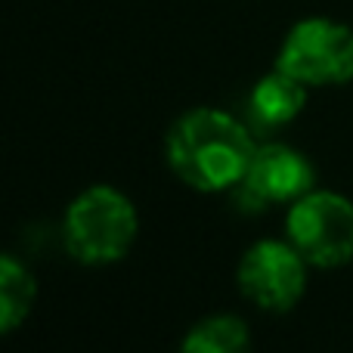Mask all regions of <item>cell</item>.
<instances>
[{
    "label": "cell",
    "instance_id": "6da1fadb",
    "mask_svg": "<svg viewBox=\"0 0 353 353\" xmlns=\"http://www.w3.org/2000/svg\"><path fill=\"white\" fill-rule=\"evenodd\" d=\"M254 149V137L239 118L208 105L183 112L165 140L171 171L199 192L232 189L248 174Z\"/></svg>",
    "mask_w": 353,
    "mask_h": 353
},
{
    "label": "cell",
    "instance_id": "7a4b0ae2",
    "mask_svg": "<svg viewBox=\"0 0 353 353\" xmlns=\"http://www.w3.org/2000/svg\"><path fill=\"white\" fill-rule=\"evenodd\" d=\"M140 230L134 201L112 186H90L68 205L62 239L74 261L105 267L130 251Z\"/></svg>",
    "mask_w": 353,
    "mask_h": 353
},
{
    "label": "cell",
    "instance_id": "3957f363",
    "mask_svg": "<svg viewBox=\"0 0 353 353\" xmlns=\"http://www.w3.org/2000/svg\"><path fill=\"white\" fill-rule=\"evenodd\" d=\"M285 236L310 267L335 270L353 261V201L313 189L292 201Z\"/></svg>",
    "mask_w": 353,
    "mask_h": 353
},
{
    "label": "cell",
    "instance_id": "277c9868",
    "mask_svg": "<svg viewBox=\"0 0 353 353\" xmlns=\"http://www.w3.org/2000/svg\"><path fill=\"white\" fill-rule=\"evenodd\" d=\"M276 68L307 87L353 81V28L325 16L301 19L285 34Z\"/></svg>",
    "mask_w": 353,
    "mask_h": 353
},
{
    "label": "cell",
    "instance_id": "5b68a950",
    "mask_svg": "<svg viewBox=\"0 0 353 353\" xmlns=\"http://www.w3.org/2000/svg\"><path fill=\"white\" fill-rule=\"evenodd\" d=\"M236 282L239 292L254 307L270 313H285L304 298L307 261L292 242L263 239L242 254Z\"/></svg>",
    "mask_w": 353,
    "mask_h": 353
},
{
    "label": "cell",
    "instance_id": "8992f818",
    "mask_svg": "<svg viewBox=\"0 0 353 353\" xmlns=\"http://www.w3.org/2000/svg\"><path fill=\"white\" fill-rule=\"evenodd\" d=\"M267 205L276 201H298L301 195L313 192L316 186V168L304 152L285 146V143H263L254 149L248 174L242 176Z\"/></svg>",
    "mask_w": 353,
    "mask_h": 353
},
{
    "label": "cell",
    "instance_id": "52a82bcc",
    "mask_svg": "<svg viewBox=\"0 0 353 353\" xmlns=\"http://www.w3.org/2000/svg\"><path fill=\"white\" fill-rule=\"evenodd\" d=\"M304 105H307V84H301L298 78H292L282 68L263 74L248 93V115L263 130L292 124Z\"/></svg>",
    "mask_w": 353,
    "mask_h": 353
},
{
    "label": "cell",
    "instance_id": "ba28073f",
    "mask_svg": "<svg viewBox=\"0 0 353 353\" xmlns=\"http://www.w3.org/2000/svg\"><path fill=\"white\" fill-rule=\"evenodd\" d=\"M37 298L31 270L12 254H0V335L19 329L28 319Z\"/></svg>",
    "mask_w": 353,
    "mask_h": 353
},
{
    "label": "cell",
    "instance_id": "9c48e42d",
    "mask_svg": "<svg viewBox=\"0 0 353 353\" xmlns=\"http://www.w3.org/2000/svg\"><path fill=\"white\" fill-rule=\"evenodd\" d=\"M251 335L248 325L239 316L217 313V316L201 319L199 325L186 332L180 344V353H248Z\"/></svg>",
    "mask_w": 353,
    "mask_h": 353
}]
</instances>
